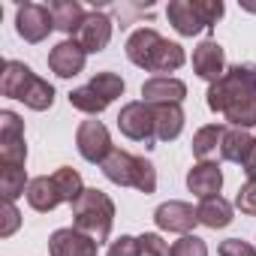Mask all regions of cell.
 Here are the masks:
<instances>
[{"label":"cell","mask_w":256,"mask_h":256,"mask_svg":"<svg viewBox=\"0 0 256 256\" xmlns=\"http://www.w3.org/2000/svg\"><path fill=\"white\" fill-rule=\"evenodd\" d=\"M208 108L214 114H223L232 126L247 130L256 126V78L253 66H226V72L208 88Z\"/></svg>","instance_id":"cell-1"},{"label":"cell","mask_w":256,"mask_h":256,"mask_svg":"<svg viewBox=\"0 0 256 256\" xmlns=\"http://www.w3.org/2000/svg\"><path fill=\"white\" fill-rule=\"evenodd\" d=\"M126 58L130 64H136L139 70L145 72H157V76H166V72H175L187 64V54L178 42L160 36L154 28H139L130 34L126 40Z\"/></svg>","instance_id":"cell-2"},{"label":"cell","mask_w":256,"mask_h":256,"mask_svg":"<svg viewBox=\"0 0 256 256\" xmlns=\"http://www.w3.org/2000/svg\"><path fill=\"white\" fill-rule=\"evenodd\" d=\"M0 94L24 102L34 112H46V108L54 106V88L46 78H40L22 60H6L4 64V72H0Z\"/></svg>","instance_id":"cell-3"},{"label":"cell","mask_w":256,"mask_h":256,"mask_svg":"<svg viewBox=\"0 0 256 256\" xmlns=\"http://www.w3.org/2000/svg\"><path fill=\"white\" fill-rule=\"evenodd\" d=\"M72 208V226L84 235H90L96 244L108 241L114 226V202L108 193L96 187H84V193L70 205Z\"/></svg>","instance_id":"cell-4"},{"label":"cell","mask_w":256,"mask_h":256,"mask_svg":"<svg viewBox=\"0 0 256 256\" xmlns=\"http://www.w3.org/2000/svg\"><path fill=\"white\" fill-rule=\"evenodd\" d=\"M100 169L118 187H133V190H139L145 196H151L157 190V169H154V163L145 160V157H136L130 151L114 148Z\"/></svg>","instance_id":"cell-5"},{"label":"cell","mask_w":256,"mask_h":256,"mask_svg":"<svg viewBox=\"0 0 256 256\" xmlns=\"http://www.w3.org/2000/svg\"><path fill=\"white\" fill-rule=\"evenodd\" d=\"M166 18L181 36H196L223 18V4L220 0H172L166 6Z\"/></svg>","instance_id":"cell-6"},{"label":"cell","mask_w":256,"mask_h":256,"mask_svg":"<svg viewBox=\"0 0 256 256\" xmlns=\"http://www.w3.org/2000/svg\"><path fill=\"white\" fill-rule=\"evenodd\" d=\"M124 78L118 72H96L88 84L70 90V106L84 112V114H100L106 112L118 96H124Z\"/></svg>","instance_id":"cell-7"},{"label":"cell","mask_w":256,"mask_h":256,"mask_svg":"<svg viewBox=\"0 0 256 256\" xmlns=\"http://www.w3.org/2000/svg\"><path fill=\"white\" fill-rule=\"evenodd\" d=\"M118 130L133 139V142H142L145 148H157V120H154V108L142 100H133L126 102L118 114Z\"/></svg>","instance_id":"cell-8"},{"label":"cell","mask_w":256,"mask_h":256,"mask_svg":"<svg viewBox=\"0 0 256 256\" xmlns=\"http://www.w3.org/2000/svg\"><path fill=\"white\" fill-rule=\"evenodd\" d=\"M28 142H24V120L4 108L0 112V166H24Z\"/></svg>","instance_id":"cell-9"},{"label":"cell","mask_w":256,"mask_h":256,"mask_svg":"<svg viewBox=\"0 0 256 256\" xmlns=\"http://www.w3.org/2000/svg\"><path fill=\"white\" fill-rule=\"evenodd\" d=\"M76 148H78V154H82L88 163H100V166H102L106 157L114 151L112 136H108V126H106L102 120H96V118L82 120L78 130H76Z\"/></svg>","instance_id":"cell-10"},{"label":"cell","mask_w":256,"mask_h":256,"mask_svg":"<svg viewBox=\"0 0 256 256\" xmlns=\"http://www.w3.org/2000/svg\"><path fill=\"white\" fill-rule=\"evenodd\" d=\"M16 30L24 42L36 46V42H46L54 28V18H52V10L42 6V4H22L16 10Z\"/></svg>","instance_id":"cell-11"},{"label":"cell","mask_w":256,"mask_h":256,"mask_svg":"<svg viewBox=\"0 0 256 256\" xmlns=\"http://www.w3.org/2000/svg\"><path fill=\"white\" fill-rule=\"evenodd\" d=\"M112 30H114L112 18H108L106 12L94 10V12H88V16H84V22L78 24V30H76L70 40H76L88 54H100V52L112 42Z\"/></svg>","instance_id":"cell-12"},{"label":"cell","mask_w":256,"mask_h":256,"mask_svg":"<svg viewBox=\"0 0 256 256\" xmlns=\"http://www.w3.org/2000/svg\"><path fill=\"white\" fill-rule=\"evenodd\" d=\"M154 223L163 229V232H178V235H190V229L199 223V214L190 202H181V199H169L163 205H157L154 211Z\"/></svg>","instance_id":"cell-13"},{"label":"cell","mask_w":256,"mask_h":256,"mask_svg":"<svg viewBox=\"0 0 256 256\" xmlns=\"http://www.w3.org/2000/svg\"><path fill=\"white\" fill-rule=\"evenodd\" d=\"M100 244L78 232L76 226H64V229H54L52 238H48V253L52 256H96Z\"/></svg>","instance_id":"cell-14"},{"label":"cell","mask_w":256,"mask_h":256,"mask_svg":"<svg viewBox=\"0 0 256 256\" xmlns=\"http://www.w3.org/2000/svg\"><path fill=\"white\" fill-rule=\"evenodd\" d=\"M84 60H88V52L76 40H64L48 52V70L60 78H76L84 70Z\"/></svg>","instance_id":"cell-15"},{"label":"cell","mask_w":256,"mask_h":256,"mask_svg":"<svg viewBox=\"0 0 256 256\" xmlns=\"http://www.w3.org/2000/svg\"><path fill=\"white\" fill-rule=\"evenodd\" d=\"M193 72L211 84L226 72V52L217 40H205L193 48Z\"/></svg>","instance_id":"cell-16"},{"label":"cell","mask_w":256,"mask_h":256,"mask_svg":"<svg viewBox=\"0 0 256 256\" xmlns=\"http://www.w3.org/2000/svg\"><path fill=\"white\" fill-rule=\"evenodd\" d=\"M187 96V84L175 76H154L142 84V102L148 106H172V102H184Z\"/></svg>","instance_id":"cell-17"},{"label":"cell","mask_w":256,"mask_h":256,"mask_svg":"<svg viewBox=\"0 0 256 256\" xmlns=\"http://www.w3.org/2000/svg\"><path fill=\"white\" fill-rule=\"evenodd\" d=\"M220 187H223V172L214 160H199L190 172H187V190L199 199H211V196H220Z\"/></svg>","instance_id":"cell-18"},{"label":"cell","mask_w":256,"mask_h":256,"mask_svg":"<svg viewBox=\"0 0 256 256\" xmlns=\"http://www.w3.org/2000/svg\"><path fill=\"white\" fill-rule=\"evenodd\" d=\"M28 205L34 208V211H40V214H48V211H54L64 199H60V193H58V187H54V178L52 175H40V178H34L30 184H28Z\"/></svg>","instance_id":"cell-19"},{"label":"cell","mask_w":256,"mask_h":256,"mask_svg":"<svg viewBox=\"0 0 256 256\" xmlns=\"http://www.w3.org/2000/svg\"><path fill=\"white\" fill-rule=\"evenodd\" d=\"M154 108V120H157V142H175L184 130V108L178 102L172 106H151Z\"/></svg>","instance_id":"cell-20"},{"label":"cell","mask_w":256,"mask_h":256,"mask_svg":"<svg viewBox=\"0 0 256 256\" xmlns=\"http://www.w3.org/2000/svg\"><path fill=\"white\" fill-rule=\"evenodd\" d=\"M253 142H256V139H253L247 130H238V126H226L223 142H220V157H223L226 163H238V166H244V160H247Z\"/></svg>","instance_id":"cell-21"},{"label":"cell","mask_w":256,"mask_h":256,"mask_svg":"<svg viewBox=\"0 0 256 256\" xmlns=\"http://www.w3.org/2000/svg\"><path fill=\"white\" fill-rule=\"evenodd\" d=\"M48 10H52V18H54V28L58 30H64V34H76L78 30V24L84 22V6L78 4V0H52L48 4Z\"/></svg>","instance_id":"cell-22"},{"label":"cell","mask_w":256,"mask_h":256,"mask_svg":"<svg viewBox=\"0 0 256 256\" xmlns=\"http://www.w3.org/2000/svg\"><path fill=\"white\" fill-rule=\"evenodd\" d=\"M199 214V223L208 226V229H223L232 223V202H226L223 196H211V199H202V205L196 208Z\"/></svg>","instance_id":"cell-23"},{"label":"cell","mask_w":256,"mask_h":256,"mask_svg":"<svg viewBox=\"0 0 256 256\" xmlns=\"http://www.w3.org/2000/svg\"><path fill=\"white\" fill-rule=\"evenodd\" d=\"M28 169L24 166H0V193L4 202H16L18 196L28 193Z\"/></svg>","instance_id":"cell-24"},{"label":"cell","mask_w":256,"mask_h":256,"mask_svg":"<svg viewBox=\"0 0 256 256\" xmlns=\"http://www.w3.org/2000/svg\"><path fill=\"white\" fill-rule=\"evenodd\" d=\"M223 133H226V126H220V124H208V126H199L196 130V136H193V154L199 157V160H208L217 148H220V142H223Z\"/></svg>","instance_id":"cell-25"},{"label":"cell","mask_w":256,"mask_h":256,"mask_svg":"<svg viewBox=\"0 0 256 256\" xmlns=\"http://www.w3.org/2000/svg\"><path fill=\"white\" fill-rule=\"evenodd\" d=\"M52 178H54V187H58L60 199H64V202H70V205L84 193V181H82V175H78L72 166H60Z\"/></svg>","instance_id":"cell-26"},{"label":"cell","mask_w":256,"mask_h":256,"mask_svg":"<svg viewBox=\"0 0 256 256\" xmlns=\"http://www.w3.org/2000/svg\"><path fill=\"white\" fill-rule=\"evenodd\" d=\"M169 256H208V244H205L199 235H181V238L172 244Z\"/></svg>","instance_id":"cell-27"},{"label":"cell","mask_w":256,"mask_h":256,"mask_svg":"<svg viewBox=\"0 0 256 256\" xmlns=\"http://www.w3.org/2000/svg\"><path fill=\"white\" fill-rule=\"evenodd\" d=\"M139 247H142V256H169V250H172L157 232H145V235H139Z\"/></svg>","instance_id":"cell-28"},{"label":"cell","mask_w":256,"mask_h":256,"mask_svg":"<svg viewBox=\"0 0 256 256\" xmlns=\"http://www.w3.org/2000/svg\"><path fill=\"white\" fill-rule=\"evenodd\" d=\"M235 208H238L241 214H247V217H256V181H247V184L238 190Z\"/></svg>","instance_id":"cell-29"},{"label":"cell","mask_w":256,"mask_h":256,"mask_svg":"<svg viewBox=\"0 0 256 256\" xmlns=\"http://www.w3.org/2000/svg\"><path fill=\"white\" fill-rule=\"evenodd\" d=\"M106 256H142L139 238H133V235H120L118 241H112V247L106 250Z\"/></svg>","instance_id":"cell-30"},{"label":"cell","mask_w":256,"mask_h":256,"mask_svg":"<svg viewBox=\"0 0 256 256\" xmlns=\"http://www.w3.org/2000/svg\"><path fill=\"white\" fill-rule=\"evenodd\" d=\"M220 256H256V247L241 238H226L220 244Z\"/></svg>","instance_id":"cell-31"},{"label":"cell","mask_w":256,"mask_h":256,"mask_svg":"<svg viewBox=\"0 0 256 256\" xmlns=\"http://www.w3.org/2000/svg\"><path fill=\"white\" fill-rule=\"evenodd\" d=\"M22 223V214L16 208V202H4V226H0V238H10Z\"/></svg>","instance_id":"cell-32"},{"label":"cell","mask_w":256,"mask_h":256,"mask_svg":"<svg viewBox=\"0 0 256 256\" xmlns=\"http://www.w3.org/2000/svg\"><path fill=\"white\" fill-rule=\"evenodd\" d=\"M244 175H247V181H256V142H253V148H250V154H247V160H244Z\"/></svg>","instance_id":"cell-33"},{"label":"cell","mask_w":256,"mask_h":256,"mask_svg":"<svg viewBox=\"0 0 256 256\" xmlns=\"http://www.w3.org/2000/svg\"><path fill=\"white\" fill-rule=\"evenodd\" d=\"M253 78H256V66H253Z\"/></svg>","instance_id":"cell-34"}]
</instances>
